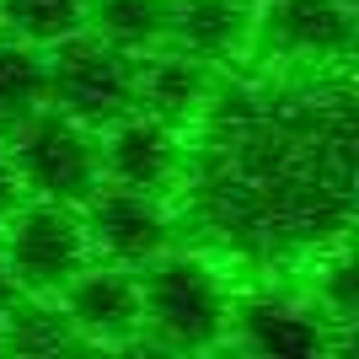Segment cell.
Masks as SVG:
<instances>
[{
	"mask_svg": "<svg viewBox=\"0 0 359 359\" xmlns=\"http://www.w3.org/2000/svg\"><path fill=\"white\" fill-rule=\"evenodd\" d=\"M177 220L198 247L252 273H285L354 231V81L348 65L290 70L236 60L215 70L182 129Z\"/></svg>",
	"mask_w": 359,
	"mask_h": 359,
	"instance_id": "1",
	"label": "cell"
},
{
	"mask_svg": "<svg viewBox=\"0 0 359 359\" xmlns=\"http://www.w3.org/2000/svg\"><path fill=\"white\" fill-rule=\"evenodd\" d=\"M231 295L220 257L204 247H166L140 269V332H150L161 348H215L231 327Z\"/></svg>",
	"mask_w": 359,
	"mask_h": 359,
	"instance_id": "2",
	"label": "cell"
},
{
	"mask_svg": "<svg viewBox=\"0 0 359 359\" xmlns=\"http://www.w3.org/2000/svg\"><path fill=\"white\" fill-rule=\"evenodd\" d=\"M16 177L27 198H48V204H86L102 188V150H97V129L81 118L60 113V107H38L27 118L6 129Z\"/></svg>",
	"mask_w": 359,
	"mask_h": 359,
	"instance_id": "3",
	"label": "cell"
},
{
	"mask_svg": "<svg viewBox=\"0 0 359 359\" xmlns=\"http://www.w3.org/2000/svg\"><path fill=\"white\" fill-rule=\"evenodd\" d=\"M231 344H241L247 354L263 359H316V354H338L348 344V332L332 322L316 295L306 285H285L263 273L257 285L231 295Z\"/></svg>",
	"mask_w": 359,
	"mask_h": 359,
	"instance_id": "4",
	"label": "cell"
},
{
	"mask_svg": "<svg viewBox=\"0 0 359 359\" xmlns=\"http://www.w3.org/2000/svg\"><path fill=\"white\" fill-rule=\"evenodd\" d=\"M0 257H6L16 295L60 300L65 285L91 263L81 210L75 204H48V198H22L0 220Z\"/></svg>",
	"mask_w": 359,
	"mask_h": 359,
	"instance_id": "5",
	"label": "cell"
},
{
	"mask_svg": "<svg viewBox=\"0 0 359 359\" xmlns=\"http://www.w3.org/2000/svg\"><path fill=\"white\" fill-rule=\"evenodd\" d=\"M43 81H48V107L81 118L86 129H107L140 97V60L81 27L54 48H43Z\"/></svg>",
	"mask_w": 359,
	"mask_h": 359,
	"instance_id": "6",
	"label": "cell"
},
{
	"mask_svg": "<svg viewBox=\"0 0 359 359\" xmlns=\"http://www.w3.org/2000/svg\"><path fill=\"white\" fill-rule=\"evenodd\" d=\"M252 60L332 70L354 60V0H257Z\"/></svg>",
	"mask_w": 359,
	"mask_h": 359,
	"instance_id": "7",
	"label": "cell"
},
{
	"mask_svg": "<svg viewBox=\"0 0 359 359\" xmlns=\"http://www.w3.org/2000/svg\"><path fill=\"white\" fill-rule=\"evenodd\" d=\"M81 225H86L97 263H118L135 273L166 247H177V210L161 194H140V188H118V182H102L81 204Z\"/></svg>",
	"mask_w": 359,
	"mask_h": 359,
	"instance_id": "8",
	"label": "cell"
},
{
	"mask_svg": "<svg viewBox=\"0 0 359 359\" xmlns=\"http://www.w3.org/2000/svg\"><path fill=\"white\" fill-rule=\"evenodd\" d=\"M97 150H102V182L172 198L182 182V161H188V135L145 107H129L123 118L97 129Z\"/></svg>",
	"mask_w": 359,
	"mask_h": 359,
	"instance_id": "9",
	"label": "cell"
},
{
	"mask_svg": "<svg viewBox=\"0 0 359 359\" xmlns=\"http://www.w3.org/2000/svg\"><path fill=\"white\" fill-rule=\"evenodd\" d=\"M75 344H129L140 338V273L118 263H97L75 273L60 295Z\"/></svg>",
	"mask_w": 359,
	"mask_h": 359,
	"instance_id": "10",
	"label": "cell"
},
{
	"mask_svg": "<svg viewBox=\"0 0 359 359\" xmlns=\"http://www.w3.org/2000/svg\"><path fill=\"white\" fill-rule=\"evenodd\" d=\"M252 22H257V0H172L166 43L225 70V65L252 54Z\"/></svg>",
	"mask_w": 359,
	"mask_h": 359,
	"instance_id": "11",
	"label": "cell"
},
{
	"mask_svg": "<svg viewBox=\"0 0 359 359\" xmlns=\"http://www.w3.org/2000/svg\"><path fill=\"white\" fill-rule=\"evenodd\" d=\"M210 86H215V65H204V60H194V54H182V48L161 43V48H150V54H140V97H135V107H145L156 118L188 129V123L198 118L204 97H210Z\"/></svg>",
	"mask_w": 359,
	"mask_h": 359,
	"instance_id": "12",
	"label": "cell"
},
{
	"mask_svg": "<svg viewBox=\"0 0 359 359\" xmlns=\"http://www.w3.org/2000/svg\"><path fill=\"white\" fill-rule=\"evenodd\" d=\"M166 27H172V0H86V32L135 60L166 43Z\"/></svg>",
	"mask_w": 359,
	"mask_h": 359,
	"instance_id": "13",
	"label": "cell"
},
{
	"mask_svg": "<svg viewBox=\"0 0 359 359\" xmlns=\"http://www.w3.org/2000/svg\"><path fill=\"white\" fill-rule=\"evenodd\" d=\"M48 102V81H43V48L6 38L0 32V135L38 113Z\"/></svg>",
	"mask_w": 359,
	"mask_h": 359,
	"instance_id": "14",
	"label": "cell"
},
{
	"mask_svg": "<svg viewBox=\"0 0 359 359\" xmlns=\"http://www.w3.org/2000/svg\"><path fill=\"white\" fill-rule=\"evenodd\" d=\"M86 27V0H0V32L32 48H54Z\"/></svg>",
	"mask_w": 359,
	"mask_h": 359,
	"instance_id": "15",
	"label": "cell"
},
{
	"mask_svg": "<svg viewBox=\"0 0 359 359\" xmlns=\"http://www.w3.org/2000/svg\"><path fill=\"white\" fill-rule=\"evenodd\" d=\"M22 177H16V161H11V145H6V135H0V220L22 204Z\"/></svg>",
	"mask_w": 359,
	"mask_h": 359,
	"instance_id": "16",
	"label": "cell"
},
{
	"mask_svg": "<svg viewBox=\"0 0 359 359\" xmlns=\"http://www.w3.org/2000/svg\"><path fill=\"white\" fill-rule=\"evenodd\" d=\"M11 295H16V290H11V273H6V257H0V306H6Z\"/></svg>",
	"mask_w": 359,
	"mask_h": 359,
	"instance_id": "17",
	"label": "cell"
}]
</instances>
